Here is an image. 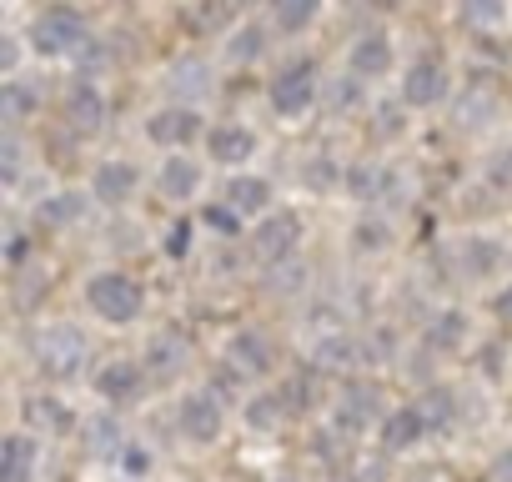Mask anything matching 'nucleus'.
<instances>
[{
  "mask_svg": "<svg viewBox=\"0 0 512 482\" xmlns=\"http://www.w3.org/2000/svg\"><path fill=\"white\" fill-rule=\"evenodd\" d=\"M146 136L156 146H186L201 136V111L196 106H161L151 121H146Z\"/></svg>",
  "mask_w": 512,
  "mask_h": 482,
  "instance_id": "9d476101",
  "label": "nucleus"
},
{
  "mask_svg": "<svg viewBox=\"0 0 512 482\" xmlns=\"http://www.w3.org/2000/svg\"><path fill=\"white\" fill-rule=\"evenodd\" d=\"M442 96H447V61H437V56H417V61L402 71V106L427 111V106H437Z\"/></svg>",
  "mask_w": 512,
  "mask_h": 482,
  "instance_id": "0eeeda50",
  "label": "nucleus"
},
{
  "mask_svg": "<svg viewBox=\"0 0 512 482\" xmlns=\"http://www.w3.org/2000/svg\"><path fill=\"white\" fill-rule=\"evenodd\" d=\"M21 166H26L21 136H16V131H6V136H0V176H6V181H16V176H21Z\"/></svg>",
  "mask_w": 512,
  "mask_h": 482,
  "instance_id": "2f4dec72",
  "label": "nucleus"
},
{
  "mask_svg": "<svg viewBox=\"0 0 512 482\" xmlns=\"http://www.w3.org/2000/svg\"><path fill=\"white\" fill-rule=\"evenodd\" d=\"M462 21L467 26H497L502 21V6H497V0H482V6H477V0H472V6H462Z\"/></svg>",
  "mask_w": 512,
  "mask_h": 482,
  "instance_id": "e433bc0d",
  "label": "nucleus"
},
{
  "mask_svg": "<svg viewBox=\"0 0 512 482\" xmlns=\"http://www.w3.org/2000/svg\"><path fill=\"white\" fill-rule=\"evenodd\" d=\"M181 367H186V342H181L176 332H156V337L146 342V372L166 382V377H176Z\"/></svg>",
  "mask_w": 512,
  "mask_h": 482,
  "instance_id": "412c9836",
  "label": "nucleus"
},
{
  "mask_svg": "<svg viewBox=\"0 0 512 482\" xmlns=\"http://www.w3.org/2000/svg\"><path fill=\"white\" fill-rule=\"evenodd\" d=\"M141 387H146V367L131 362V357H111V362L96 372V392H101L106 402H136Z\"/></svg>",
  "mask_w": 512,
  "mask_h": 482,
  "instance_id": "f8f14e48",
  "label": "nucleus"
},
{
  "mask_svg": "<svg viewBox=\"0 0 512 482\" xmlns=\"http://www.w3.org/2000/svg\"><path fill=\"white\" fill-rule=\"evenodd\" d=\"M277 482H292V477H277Z\"/></svg>",
  "mask_w": 512,
  "mask_h": 482,
  "instance_id": "49530a36",
  "label": "nucleus"
},
{
  "mask_svg": "<svg viewBox=\"0 0 512 482\" xmlns=\"http://www.w3.org/2000/svg\"><path fill=\"white\" fill-rule=\"evenodd\" d=\"M312 16H317L312 0H287V6H277V11H272V21H277L282 31H302Z\"/></svg>",
  "mask_w": 512,
  "mask_h": 482,
  "instance_id": "c756f323",
  "label": "nucleus"
},
{
  "mask_svg": "<svg viewBox=\"0 0 512 482\" xmlns=\"http://www.w3.org/2000/svg\"><path fill=\"white\" fill-rule=\"evenodd\" d=\"M332 422H337V432H342V437H362L372 422H387V417H382V392H377V387L352 382V387L342 392V402L332 407Z\"/></svg>",
  "mask_w": 512,
  "mask_h": 482,
  "instance_id": "6e6552de",
  "label": "nucleus"
},
{
  "mask_svg": "<svg viewBox=\"0 0 512 482\" xmlns=\"http://www.w3.org/2000/svg\"><path fill=\"white\" fill-rule=\"evenodd\" d=\"M352 241H357V252H382L387 247V226L382 221H357Z\"/></svg>",
  "mask_w": 512,
  "mask_h": 482,
  "instance_id": "c9c22d12",
  "label": "nucleus"
},
{
  "mask_svg": "<svg viewBox=\"0 0 512 482\" xmlns=\"http://www.w3.org/2000/svg\"><path fill=\"white\" fill-rule=\"evenodd\" d=\"M41 106V91H31L26 81H6V86H0V111H6V121H11V131L31 116Z\"/></svg>",
  "mask_w": 512,
  "mask_h": 482,
  "instance_id": "393cba45",
  "label": "nucleus"
},
{
  "mask_svg": "<svg viewBox=\"0 0 512 482\" xmlns=\"http://www.w3.org/2000/svg\"><path fill=\"white\" fill-rule=\"evenodd\" d=\"M417 412L427 417V427H447V422H452V392H447V387L422 392V397H417Z\"/></svg>",
  "mask_w": 512,
  "mask_h": 482,
  "instance_id": "cd10ccee",
  "label": "nucleus"
},
{
  "mask_svg": "<svg viewBox=\"0 0 512 482\" xmlns=\"http://www.w3.org/2000/svg\"><path fill=\"white\" fill-rule=\"evenodd\" d=\"M297 247H302V216L297 211H272L251 231V257L262 267H272V272L297 262Z\"/></svg>",
  "mask_w": 512,
  "mask_h": 482,
  "instance_id": "7ed1b4c3",
  "label": "nucleus"
},
{
  "mask_svg": "<svg viewBox=\"0 0 512 482\" xmlns=\"http://www.w3.org/2000/svg\"><path fill=\"white\" fill-rule=\"evenodd\" d=\"M61 111H66V126L76 131V136H96L101 126H106V96H101V86L96 81H71V91H66V101H61Z\"/></svg>",
  "mask_w": 512,
  "mask_h": 482,
  "instance_id": "1a4fd4ad",
  "label": "nucleus"
},
{
  "mask_svg": "<svg viewBox=\"0 0 512 482\" xmlns=\"http://www.w3.org/2000/svg\"><path fill=\"white\" fill-rule=\"evenodd\" d=\"M397 131H402L397 106H382V111H377V136H397Z\"/></svg>",
  "mask_w": 512,
  "mask_h": 482,
  "instance_id": "79ce46f5",
  "label": "nucleus"
},
{
  "mask_svg": "<svg viewBox=\"0 0 512 482\" xmlns=\"http://www.w3.org/2000/svg\"><path fill=\"white\" fill-rule=\"evenodd\" d=\"M206 151H211V161H221V166H241V161L256 156V131L241 126V121H221V126L206 131Z\"/></svg>",
  "mask_w": 512,
  "mask_h": 482,
  "instance_id": "9b49d317",
  "label": "nucleus"
},
{
  "mask_svg": "<svg viewBox=\"0 0 512 482\" xmlns=\"http://www.w3.org/2000/svg\"><path fill=\"white\" fill-rule=\"evenodd\" d=\"M31 472H36V437L6 432L0 437V482H31Z\"/></svg>",
  "mask_w": 512,
  "mask_h": 482,
  "instance_id": "a211bd4d",
  "label": "nucleus"
},
{
  "mask_svg": "<svg viewBox=\"0 0 512 482\" xmlns=\"http://www.w3.org/2000/svg\"><path fill=\"white\" fill-rule=\"evenodd\" d=\"M477 367H482V372L497 382V377H502V347H497V342H487V347L477 352Z\"/></svg>",
  "mask_w": 512,
  "mask_h": 482,
  "instance_id": "ea45409f",
  "label": "nucleus"
},
{
  "mask_svg": "<svg viewBox=\"0 0 512 482\" xmlns=\"http://www.w3.org/2000/svg\"><path fill=\"white\" fill-rule=\"evenodd\" d=\"M16 66H21V41L16 36H0V76L16 81Z\"/></svg>",
  "mask_w": 512,
  "mask_h": 482,
  "instance_id": "4c0bfd02",
  "label": "nucleus"
},
{
  "mask_svg": "<svg viewBox=\"0 0 512 482\" xmlns=\"http://www.w3.org/2000/svg\"><path fill=\"white\" fill-rule=\"evenodd\" d=\"M347 71H352L357 81H377V76H387V71H392V41H387L382 31L357 36L352 51H347Z\"/></svg>",
  "mask_w": 512,
  "mask_h": 482,
  "instance_id": "ddd939ff",
  "label": "nucleus"
},
{
  "mask_svg": "<svg viewBox=\"0 0 512 482\" xmlns=\"http://www.w3.org/2000/svg\"><path fill=\"white\" fill-rule=\"evenodd\" d=\"M26 252H31V236H26V231H11V236H6V262H11V267H21V262H26Z\"/></svg>",
  "mask_w": 512,
  "mask_h": 482,
  "instance_id": "58836bf2",
  "label": "nucleus"
},
{
  "mask_svg": "<svg viewBox=\"0 0 512 482\" xmlns=\"http://www.w3.org/2000/svg\"><path fill=\"white\" fill-rule=\"evenodd\" d=\"M31 46L41 56H71V51L86 46V21L71 6H51L31 21Z\"/></svg>",
  "mask_w": 512,
  "mask_h": 482,
  "instance_id": "20e7f679",
  "label": "nucleus"
},
{
  "mask_svg": "<svg viewBox=\"0 0 512 482\" xmlns=\"http://www.w3.org/2000/svg\"><path fill=\"white\" fill-rule=\"evenodd\" d=\"M267 201H272V186H267L262 176H231V181H226V211H231V216H262ZM267 216H272V211H267Z\"/></svg>",
  "mask_w": 512,
  "mask_h": 482,
  "instance_id": "6ab92c4d",
  "label": "nucleus"
},
{
  "mask_svg": "<svg viewBox=\"0 0 512 482\" xmlns=\"http://www.w3.org/2000/svg\"><path fill=\"white\" fill-rule=\"evenodd\" d=\"M21 417L31 432H66L71 427V407L61 397H26L21 402Z\"/></svg>",
  "mask_w": 512,
  "mask_h": 482,
  "instance_id": "5701e85b",
  "label": "nucleus"
},
{
  "mask_svg": "<svg viewBox=\"0 0 512 482\" xmlns=\"http://www.w3.org/2000/svg\"><path fill=\"white\" fill-rule=\"evenodd\" d=\"M497 262H502V252L492 247V241H482V236L467 241V272H492Z\"/></svg>",
  "mask_w": 512,
  "mask_h": 482,
  "instance_id": "473e14b6",
  "label": "nucleus"
},
{
  "mask_svg": "<svg viewBox=\"0 0 512 482\" xmlns=\"http://www.w3.org/2000/svg\"><path fill=\"white\" fill-rule=\"evenodd\" d=\"M86 427H91V437H96V442H91V452H106V447L116 442V432H111L106 422H86Z\"/></svg>",
  "mask_w": 512,
  "mask_h": 482,
  "instance_id": "37998d69",
  "label": "nucleus"
},
{
  "mask_svg": "<svg viewBox=\"0 0 512 482\" xmlns=\"http://www.w3.org/2000/svg\"><path fill=\"white\" fill-rule=\"evenodd\" d=\"M86 302H91V312H96L101 322L126 327V322L141 317L146 292H141V282H136L131 272H96V277L86 282Z\"/></svg>",
  "mask_w": 512,
  "mask_h": 482,
  "instance_id": "f03ea898",
  "label": "nucleus"
},
{
  "mask_svg": "<svg viewBox=\"0 0 512 482\" xmlns=\"http://www.w3.org/2000/svg\"><path fill=\"white\" fill-rule=\"evenodd\" d=\"M226 362L236 377H267L272 372V347L267 337H256V332H236L231 347H226Z\"/></svg>",
  "mask_w": 512,
  "mask_h": 482,
  "instance_id": "dca6fc26",
  "label": "nucleus"
},
{
  "mask_svg": "<svg viewBox=\"0 0 512 482\" xmlns=\"http://www.w3.org/2000/svg\"><path fill=\"white\" fill-rule=\"evenodd\" d=\"M467 337H472V322H467V312H457V307H447V312H437L432 322H427V352H442V357H452V352H462L467 347Z\"/></svg>",
  "mask_w": 512,
  "mask_h": 482,
  "instance_id": "f3484780",
  "label": "nucleus"
},
{
  "mask_svg": "<svg viewBox=\"0 0 512 482\" xmlns=\"http://www.w3.org/2000/svg\"><path fill=\"white\" fill-rule=\"evenodd\" d=\"M41 226H71L76 216H86V196L81 191H56L51 201H41Z\"/></svg>",
  "mask_w": 512,
  "mask_h": 482,
  "instance_id": "bb28decb",
  "label": "nucleus"
},
{
  "mask_svg": "<svg viewBox=\"0 0 512 482\" xmlns=\"http://www.w3.org/2000/svg\"><path fill=\"white\" fill-rule=\"evenodd\" d=\"M231 21H236L231 6H191V11H186V26L201 31V36H206V31H221V26H231Z\"/></svg>",
  "mask_w": 512,
  "mask_h": 482,
  "instance_id": "c85d7f7f",
  "label": "nucleus"
},
{
  "mask_svg": "<svg viewBox=\"0 0 512 482\" xmlns=\"http://www.w3.org/2000/svg\"><path fill=\"white\" fill-rule=\"evenodd\" d=\"M427 432H432L427 417L417 412V402H407V407L387 412V422H382V452H387V457H392V452H412Z\"/></svg>",
  "mask_w": 512,
  "mask_h": 482,
  "instance_id": "2eb2a0df",
  "label": "nucleus"
},
{
  "mask_svg": "<svg viewBox=\"0 0 512 482\" xmlns=\"http://www.w3.org/2000/svg\"><path fill=\"white\" fill-rule=\"evenodd\" d=\"M362 96H367V91H362V81H357L352 71L332 81V106H337V111H352V106H362Z\"/></svg>",
  "mask_w": 512,
  "mask_h": 482,
  "instance_id": "72a5a7b5",
  "label": "nucleus"
},
{
  "mask_svg": "<svg viewBox=\"0 0 512 482\" xmlns=\"http://www.w3.org/2000/svg\"><path fill=\"white\" fill-rule=\"evenodd\" d=\"M312 101H317V66H312V61L282 66L277 81H272V106H277L282 116H307Z\"/></svg>",
  "mask_w": 512,
  "mask_h": 482,
  "instance_id": "423d86ee",
  "label": "nucleus"
},
{
  "mask_svg": "<svg viewBox=\"0 0 512 482\" xmlns=\"http://www.w3.org/2000/svg\"><path fill=\"white\" fill-rule=\"evenodd\" d=\"M186 247H191V226L181 221V226H171V241H166V252H171V257H186Z\"/></svg>",
  "mask_w": 512,
  "mask_h": 482,
  "instance_id": "a19ab883",
  "label": "nucleus"
},
{
  "mask_svg": "<svg viewBox=\"0 0 512 482\" xmlns=\"http://www.w3.org/2000/svg\"><path fill=\"white\" fill-rule=\"evenodd\" d=\"M161 196L166 201H191L196 191H201V161H191V156H171V161H161Z\"/></svg>",
  "mask_w": 512,
  "mask_h": 482,
  "instance_id": "aec40b11",
  "label": "nucleus"
},
{
  "mask_svg": "<svg viewBox=\"0 0 512 482\" xmlns=\"http://www.w3.org/2000/svg\"><path fill=\"white\" fill-rule=\"evenodd\" d=\"M86 357H91V342H86V332L71 327V322H56V327H46V332L31 342V362H36V372L51 377V382L81 377Z\"/></svg>",
  "mask_w": 512,
  "mask_h": 482,
  "instance_id": "f257e3e1",
  "label": "nucleus"
},
{
  "mask_svg": "<svg viewBox=\"0 0 512 482\" xmlns=\"http://www.w3.org/2000/svg\"><path fill=\"white\" fill-rule=\"evenodd\" d=\"M262 46H267V31L256 26V21H246V26H236V31H231V41H226V61L251 66L256 56H262Z\"/></svg>",
  "mask_w": 512,
  "mask_h": 482,
  "instance_id": "a878e982",
  "label": "nucleus"
},
{
  "mask_svg": "<svg viewBox=\"0 0 512 482\" xmlns=\"http://www.w3.org/2000/svg\"><path fill=\"white\" fill-rule=\"evenodd\" d=\"M176 422H181V437L186 442H216L221 437V427H226V412H221V397L211 392V387H196V392H186L181 397V407H176Z\"/></svg>",
  "mask_w": 512,
  "mask_h": 482,
  "instance_id": "39448f33",
  "label": "nucleus"
},
{
  "mask_svg": "<svg viewBox=\"0 0 512 482\" xmlns=\"http://www.w3.org/2000/svg\"><path fill=\"white\" fill-rule=\"evenodd\" d=\"M171 86H176L181 96H186V91H201V96H206V86H211V71H206L201 61H186V66H176V71H171Z\"/></svg>",
  "mask_w": 512,
  "mask_h": 482,
  "instance_id": "7c9ffc66",
  "label": "nucleus"
},
{
  "mask_svg": "<svg viewBox=\"0 0 512 482\" xmlns=\"http://www.w3.org/2000/svg\"><path fill=\"white\" fill-rule=\"evenodd\" d=\"M287 417H292V407H287L282 392H262V397L246 402V427H256V432H282Z\"/></svg>",
  "mask_w": 512,
  "mask_h": 482,
  "instance_id": "b1692460",
  "label": "nucleus"
},
{
  "mask_svg": "<svg viewBox=\"0 0 512 482\" xmlns=\"http://www.w3.org/2000/svg\"><path fill=\"white\" fill-rule=\"evenodd\" d=\"M492 312H497L502 322H512V282H507V287H502V292L492 297Z\"/></svg>",
  "mask_w": 512,
  "mask_h": 482,
  "instance_id": "c03bdc74",
  "label": "nucleus"
},
{
  "mask_svg": "<svg viewBox=\"0 0 512 482\" xmlns=\"http://www.w3.org/2000/svg\"><path fill=\"white\" fill-rule=\"evenodd\" d=\"M357 357H362V347L347 332H332V337H322L312 347V367L317 372H347V367H357Z\"/></svg>",
  "mask_w": 512,
  "mask_h": 482,
  "instance_id": "4be33fe9",
  "label": "nucleus"
},
{
  "mask_svg": "<svg viewBox=\"0 0 512 482\" xmlns=\"http://www.w3.org/2000/svg\"><path fill=\"white\" fill-rule=\"evenodd\" d=\"M302 277H307V267H302V262H287V267H277V272L267 277V287H272L277 297H292V292H302Z\"/></svg>",
  "mask_w": 512,
  "mask_h": 482,
  "instance_id": "f704fd0d",
  "label": "nucleus"
},
{
  "mask_svg": "<svg viewBox=\"0 0 512 482\" xmlns=\"http://www.w3.org/2000/svg\"><path fill=\"white\" fill-rule=\"evenodd\" d=\"M136 181H141L136 161L116 156V161H101V166H96L91 196H96V201H106V206H121V201H131V196H136Z\"/></svg>",
  "mask_w": 512,
  "mask_h": 482,
  "instance_id": "4468645a",
  "label": "nucleus"
},
{
  "mask_svg": "<svg viewBox=\"0 0 512 482\" xmlns=\"http://www.w3.org/2000/svg\"><path fill=\"white\" fill-rule=\"evenodd\" d=\"M497 482H512V452H507V457L497 462Z\"/></svg>",
  "mask_w": 512,
  "mask_h": 482,
  "instance_id": "a18cd8bd",
  "label": "nucleus"
}]
</instances>
